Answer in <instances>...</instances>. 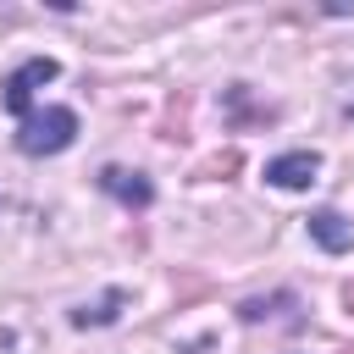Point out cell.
<instances>
[{"mask_svg": "<svg viewBox=\"0 0 354 354\" xmlns=\"http://www.w3.org/2000/svg\"><path fill=\"white\" fill-rule=\"evenodd\" d=\"M72 138H77V111L72 105L28 111L22 127H17V149L22 155H61V149H72Z\"/></svg>", "mask_w": 354, "mask_h": 354, "instance_id": "6da1fadb", "label": "cell"}, {"mask_svg": "<svg viewBox=\"0 0 354 354\" xmlns=\"http://www.w3.org/2000/svg\"><path fill=\"white\" fill-rule=\"evenodd\" d=\"M55 72H61V66H55L50 55H33V61H22V66L6 77V94H0V100H6V111L28 116V105H33V88H39V83H55Z\"/></svg>", "mask_w": 354, "mask_h": 354, "instance_id": "7a4b0ae2", "label": "cell"}, {"mask_svg": "<svg viewBox=\"0 0 354 354\" xmlns=\"http://www.w3.org/2000/svg\"><path fill=\"white\" fill-rule=\"evenodd\" d=\"M315 171H321V155L315 149H288V155L266 160V183L271 188H310Z\"/></svg>", "mask_w": 354, "mask_h": 354, "instance_id": "3957f363", "label": "cell"}, {"mask_svg": "<svg viewBox=\"0 0 354 354\" xmlns=\"http://www.w3.org/2000/svg\"><path fill=\"white\" fill-rule=\"evenodd\" d=\"M100 188L116 194V199L133 205V210H144V205L155 199V183H149L144 171H127V166H105V171H100Z\"/></svg>", "mask_w": 354, "mask_h": 354, "instance_id": "277c9868", "label": "cell"}, {"mask_svg": "<svg viewBox=\"0 0 354 354\" xmlns=\"http://www.w3.org/2000/svg\"><path fill=\"white\" fill-rule=\"evenodd\" d=\"M310 238H315L326 254H348V249H354V227H348L337 210H315V216H310Z\"/></svg>", "mask_w": 354, "mask_h": 354, "instance_id": "5b68a950", "label": "cell"}, {"mask_svg": "<svg viewBox=\"0 0 354 354\" xmlns=\"http://www.w3.org/2000/svg\"><path fill=\"white\" fill-rule=\"evenodd\" d=\"M122 304H127V293L111 288V293H100L94 304H77V310H72V326H105V321L122 315Z\"/></svg>", "mask_w": 354, "mask_h": 354, "instance_id": "8992f818", "label": "cell"}]
</instances>
